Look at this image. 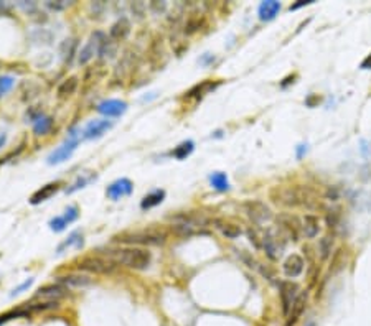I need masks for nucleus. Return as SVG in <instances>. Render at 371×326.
I'll list each match as a JSON object with an SVG mask.
<instances>
[{"instance_id":"obj_1","label":"nucleus","mask_w":371,"mask_h":326,"mask_svg":"<svg viewBox=\"0 0 371 326\" xmlns=\"http://www.w3.org/2000/svg\"><path fill=\"white\" fill-rule=\"evenodd\" d=\"M106 256L114 264H121V266L136 268V270L147 268L152 260V254L144 249H114L106 252Z\"/></svg>"},{"instance_id":"obj_2","label":"nucleus","mask_w":371,"mask_h":326,"mask_svg":"<svg viewBox=\"0 0 371 326\" xmlns=\"http://www.w3.org/2000/svg\"><path fill=\"white\" fill-rule=\"evenodd\" d=\"M114 239L124 244H140V246H160L165 242V236L155 231L124 232L121 236H116Z\"/></svg>"},{"instance_id":"obj_3","label":"nucleus","mask_w":371,"mask_h":326,"mask_svg":"<svg viewBox=\"0 0 371 326\" xmlns=\"http://www.w3.org/2000/svg\"><path fill=\"white\" fill-rule=\"evenodd\" d=\"M76 266L80 270H86L91 274H111L114 270V262L111 258H104L99 256L94 257H84L81 260L76 262Z\"/></svg>"},{"instance_id":"obj_4","label":"nucleus","mask_w":371,"mask_h":326,"mask_svg":"<svg viewBox=\"0 0 371 326\" xmlns=\"http://www.w3.org/2000/svg\"><path fill=\"white\" fill-rule=\"evenodd\" d=\"M78 147V140H76V134L71 132L70 134V138L66 140L63 145H60L58 148L53 150L52 154L48 155V165H58V163H63L68 158H71V155L75 154V150Z\"/></svg>"},{"instance_id":"obj_5","label":"nucleus","mask_w":371,"mask_h":326,"mask_svg":"<svg viewBox=\"0 0 371 326\" xmlns=\"http://www.w3.org/2000/svg\"><path fill=\"white\" fill-rule=\"evenodd\" d=\"M299 286L292 282H282L280 284V300H282V312L285 316H289V313L294 308L297 298H299Z\"/></svg>"},{"instance_id":"obj_6","label":"nucleus","mask_w":371,"mask_h":326,"mask_svg":"<svg viewBox=\"0 0 371 326\" xmlns=\"http://www.w3.org/2000/svg\"><path fill=\"white\" fill-rule=\"evenodd\" d=\"M103 38L104 35L103 33H93L91 38H89V42L84 44L81 48L80 54H78V61H80V64H86L88 61H91L94 58V54H99V48H101V43H103Z\"/></svg>"},{"instance_id":"obj_7","label":"nucleus","mask_w":371,"mask_h":326,"mask_svg":"<svg viewBox=\"0 0 371 326\" xmlns=\"http://www.w3.org/2000/svg\"><path fill=\"white\" fill-rule=\"evenodd\" d=\"M244 210L247 212V216L252 219V222L256 224H262L271 219V210L261 203V201H247L244 204Z\"/></svg>"},{"instance_id":"obj_8","label":"nucleus","mask_w":371,"mask_h":326,"mask_svg":"<svg viewBox=\"0 0 371 326\" xmlns=\"http://www.w3.org/2000/svg\"><path fill=\"white\" fill-rule=\"evenodd\" d=\"M112 128V122L106 120V119H98V120H91L86 127L83 128V138L86 140H94V138H101L106 132Z\"/></svg>"},{"instance_id":"obj_9","label":"nucleus","mask_w":371,"mask_h":326,"mask_svg":"<svg viewBox=\"0 0 371 326\" xmlns=\"http://www.w3.org/2000/svg\"><path fill=\"white\" fill-rule=\"evenodd\" d=\"M134 190V184L131 180L127 178H121V180H116L114 183H111L108 190H106V194H108V198H111L112 201H117L124 198V196H129L132 193Z\"/></svg>"},{"instance_id":"obj_10","label":"nucleus","mask_w":371,"mask_h":326,"mask_svg":"<svg viewBox=\"0 0 371 326\" xmlns=\"http://www.w3.org/2000/svg\"><path fill=\"white\" fill-rule=\"evenodd\" d=\"M96 109L99 114H103L106 117H119L127 110V102H124V100H119V99H108L98 104Z\"/></svg>"},{"instance_id":"obj_11","label":"nucleus","mask_w":371,"mask_h":326,"mask_svg":"<svg viewBox=\"0 0 371 326\" xmlns=\"http://www.w3.org/2000/svg\"><path fill=\"white\" fill-rule=\"evenodd\" d=\"M56 282L60 285L66 286V288H84V286L91 285V278L88 275H81V274H70V275H60L56 277Z\"/></svg>"},{"instance_id":"obj_12","label":"nucleus","mask_w":371,"mask_h":326,"mask_svg":"<svg viewBox=\"0 0 371 326\" xmlns=\"http://www.w3.org/2000/svg\"><path fill=\"white\" fill-rule=\"evenodd\" d=\"M262 247H264V250H266L267 257L272 258V260H277L280 254H282V249H284V246H279V240L272 234V231H267L266 234H264Z\"/></svg>"},{"instance_id":"obj_13","label":"nucleus","mask_w":371,"mask_h":326,"mask_svg":"<svg viewBox=\"0 0 371 326\" xmlns=\"http://www.w3.org/2000/svg\"><path fill=\"white\" fill-rule=\"evenodd\" d=\"M66 286L56 284V285H45L42 288H38L37 292V298H43V300H48V302H56L61 296L66 295Z\"/></svg>"},{"instance_id":"obj_14","label":"nucleus","mask_w":371,"mask_h":326,"mask_svg":"<svg viewBox=\"0 0 371 326\" xmlns=\"http://www.w3.org/2000/svg\"><path fill=\"white\" fill-rule=\"evenodd\" d=\"M129 33H131V24H129L127 18H124L122 16V18H119L114 25L111 26L109 38L112 42H122L129 36Z\"/></svg>"},{"instance_id":"obj_15","label":"nucleus","mask_w":371,"mask_h":326,"mask_svg":"<svg viewBox=\"0 0 371 326\" xmlns=\"http://www.w3.org/2000/svg\"><path fill=\"white\" fill-rule=\"evenodd\" d=\"M282 268H284V274L287 275L289 278L299 277V275L302 274V270H303V260H302V257H299L297 254L289 256L287 258H285Z\"/></svg>"},{"instance_id":"obj_16","label":"nucleus","mask_w":371,"mask_h":326,"mask_svg":"<svg viewBox=\"0 0 371 326\" xmlns=\"http://www.w3.org/2000/svg\"><path fill=\"white\" fill-rule=\"evenodd\" d=\"M279 10H280V2H277V0H266V2H262L259 5V18L262 22L274 20L277 16Z\"/></svg>"},{"instance_id":"obj_17","label":"nucleus","mask_w":371,"mask_h":326,"mask_svg":"<svg viewBox=\"0 0 371 326\" xmlns=\"http://www.w3.org/2000/svg\"><path fill=\"white\" fill-rule=\"evenodd\" d=\"M58 188H60L58 183H48V184H45V186H42L40 190L35 191V193L32 194L30 203L32 204H40V203H43V201H47L48 198H52L56 191H58Z\"/></svg>"},{"instance_id":"obj_18","label":"nucleus","mask_w":371,"mask_h":326,"mask_svg":"<svg viewBox=\"0 0 371 326\" xmlns=\"http://www.w3.org/2000/svg\"><path fill=\"white\" fill-rule=\"evenodd\" d=\"M78 84H80V80H78L76 76H71V78H68V80H65L58 86V98L60 99H68V98H71V96L76 92Z\"/></svg>"},{"instance_id":"obj_19","label":"nucleus","mask_w":371,"mask_h":326,"mask_svg":"<svg viewBox=\"0 0 371 326\" xmlns=\"http://www.w3.org/2000/svg\"><path fill=\"white\" fill-rule=\"evenodd\" d=\"M164 198H165V191L164 190H154L147 196H144V200L140 201V208H142V210H150V208H155V206H159L162 201H164Z\"/></svg>"},{"instance_id":"obj_20","label":"nucleus","mask_w":371,"mask_h":326,"mask_svg":"<svg viewBox=\"0 0 371 326\" xmlns=\"http://www.w3.org/2000/svg\"><path fill=\"white\" fill-rule=\"evenodd\" d=\"M84 244V240H83V232L81 231H75V232H71L70 236H68V239L66 240H63L60 246H58V249H56V252L61 256L63 252L66 250V249H70V247H76V249H80V247Z\"/></svg>"},{"instance_id":"obj_21","label":"nucleus","mask_w":371,"mask_h":326,"mask_svg":"<svg viewBox=\"0 0 371 326\" xmlns=\"http://www.w3.org/2000/svg\"><path fill=\"white\" fill-rule=\"evenodd\" d=\"M213 224H215L216 229H220V232L228 239H236L241 234V229L231 222H224V221H221V219H215Z\"/></svg>"},{"instance_id":"obj_22","label":"nucleus","mask_w":371,"mask_h":326,"mask_svg":"<svg viewBox=\"0 0 371 326\" xmlns=\"http://www.w3.org/2000/svg\"><path fill=\"white\" fill-rule=\"evenodd\" d=\"M318 229H320L318 219L312 214H307L305 219H303V232H305L307 238H315L318 234Z\"/></svg>"},{"instance_id":"obj_23","label":"nucleus","mask_w":371,"mask_h":326,"mask_svg":"<svg viewBox=\"0 0 371 326\" xmlns=\"http://www.w3.org/2000/svg\"><path fill=\"white\" fill-rule=\"evenodd\" d=\"M52 127H53V119L48 116H43L35 122L33 130H35V136H47V134L52 130Z\"/></svg>"},{"instance_id":"obj_24","label":"nucleus","mask_w":371,"mask_h":326,"mask_svg":"<svg viewBox=\"0 0 371 326\" xmlns=\"http://www.w3.org/2000/svg\"><path fill=\"white\" fill-rule=\"evenodd\" d=\"M193 148H195V144L192 140H185V142L180 144L178 147H175V150L172 152V155L175 156L177 160H185L193 152Z\"/></svg>"},{"instance_id":"obj_25","label":"nucleus","mask_w":371,"mask_h":326,"mask_svg":"<svg viewBox=\"0 0 371 326\" xmlns=\"http://www.w3.org/2000/svg\"><path fill=\"white\" fill-rule=\"evenodd\" d=\"M210 183L211 186L218 190V191H226L229 190V182H228V176L224 175L221 172H215L213 175L210 176Z\"/></svg>"},{"instance_id":"obj_26","label":"nucleus","mask_w":371,"mask_h":326,"mask_svg":"<svg viewBox=\"0 0 371 326\" xmlns=\"http://www.w3.org/2000/svg\"><path fill=\"white\" fill-rule=\"evenodd\" d=\"M94 180H96V175H94V173H89V175H84V173H83V175L78 176V180L71 184L70 188H66V193H68V194L75 193V191L81 190L84 186H88V184L91 183V182H94Z\"/></svg>"},{"instance_id":"obj_27","label":"nucleus","mask_w":371,"mask_h":326,"mask_svg":"<svg viewBox=\"0 0 371 326\" xmlns=\"http://www.w3.org/2000/svg\"><path fill=\"white\" fill-rule=\"evenodd\" d=\"M76 40H66L61 43V56H63L65 61H71L73 54H75V50H76Z\"/></svg>"},{"instance_id":"obj_28","label":"nucleus","mask_w":371,"mask_h":326,"mask_svg":"<svg viewBox=\"0 0 371 326\" xmlns=\"http://www.w3.org/2000/svg\"><path fill=\"white\" fill-rule=\"evenodd\" d=\"M15 80L12 76H0V96H5L14 88Z\"/></svg>"},{"instance_id":"obj_29","label":"nucleus","mask_w":371,"mask_h":326,"mask_svg":"<svg viewBox=\"0 0 371 326\" xmlns=\"http://www.w3.org/2000/svg\"><path fill=\"white\" fill-rule=\"evenodd\" d=\"M66 221L63 219V216H56V218H53V219H50V229L52 231H55V232H61V231H65L66 229Z\"/></svg>"},{"instance_id":"obj_30","label":"nucleus","mask_w":371,"mask_h":326,"mask_svg":"<svg viewBox=\"0 0 371 326\" xmlns=\"http://www.w3.org/2000/svg\"><path fill=\"white\" fill-rule=\"evenodd\" d=\"M61 216H63V219L66 221V224H71V222H75V221H76L78 216H80V211H78V208H76V206H68Z\"/></svg>"},{"instance_id":"obj_31","label":"nucleus","mask_w":371,"mask_h":326,"mask_svg":"<svg viewBox=\"0 0 371 326\" xmlns=\"http://www.w3.org/2000/svg\"><path fill=\"white\" fill-rule=\"evenodd\" d=\"M32 284H33V278H28V280H25L24 284H22V285H19V286H17V288H14V290H12V294H10V296H12V298H14V296L20 295L22 292H25L27 288H30V286H32Z\"/></svg>"},{"instance_id":"obj_32","label":"nucleus","mask_w":371,"mask_h":326,"mask_svg":"<svg viewBox=\"0 0 371 326\" xmlns=\"http://www.w3.org/2000/svg\"><path fill=\"white\" fill-rule=\"evenodd\" d=\"M58 306V302H45V303H37L32 305V310H52V308Z\"/></svg>"},{"instance_id":"obj_33","label":"nucleus","mask_w":371,"mask_h":326,"mask_svg":"<svg viewBox=\"0 0 371 326\" xmlns=\"http://www.w3.org/2000/svg\"><path fill=\"white\" fill-rule=\"evenodd\" d=\"M149 8L152 10V12H155L157 15H159V14H164L165 10H167V4H165V2H162V4H159V2H152V4L149 5Z\"/></svg>"},{"instance_id":"obj_34","label":"nucleus","mask_w":371,"mask_h":326,"mask_svg":"<svg viewBox=\"0 0 371 326\" xmlns=\"http://www.w3.org/2000/svg\"><path fill=\"white\" fill-rule=\"evenodd\" d=\"M200 20H190L187 25H185V33H193L200 28Z\"/></svg>"},{"instance_id":"obj_35","label":"nucleus","mask_w":371,"mask_h":326,"mask_svg":"<svg viewBox=\"0 0 371 326\" xmlns=\"http://www.w3.org/2000/svg\"><path fill=\"white\" fill-rule=\"evenodd\" d=\"M50 8L53 10H63L66 7H70V2H65V0H60V2H48L47 4Z\"/></svg>"},{"instance_id":"obj_36","label":"nucleus","mask_w":371,"mask_h":326,"mask_svg":"<svg viewBox=\"0 0 371 326\" xmlns=\"http://www.w3.org/2000/svg\"><path fill=\"white\" fill-rule=\"evenodd\" d=\"M318 102H320V98H318V96H315V94L308 96V98L305 99V104L308 106V108H313V106L318 104Z\"/></svg>"},{"instance_id":"obj_37","label":"nucleus","mask_w":371,"mask_h":326,"mask_svg":"<svg viewBox=\"0 0 371 326\" xmlns=\"http://www.w3.org/2000/svg\"><path fill=\"white\" fill-rule=\"evenodd\" d=\"M132 12H136V14H139V16H142L144 12H145V5L144 4H139V2L132 4Z\"/></svg>"},{"instance_id":"obj_38","label":"nucleus","mask_w":371,"mask_h":326,"mask_svg":"<svg viewBox=\"0 0 371 326\" xmlns=\"http://www.w3.org/2000/svg\"><path fill=\"white\" fill-rule=\"evenodd\" d=\"M312 2H313V0H299L297 4L290 5V10H297V8H300V7H305V5H310Z\"/></svg>"},{"instance_id":"obj_39","label":"nucleus","mask_w":371,"mask_h":326,"mask_svg":"<svg viewBox=\"0 0 371 326\" xmlns=\"http://www.w3.org/2000/svg\"><path fill=\"white\" fill-rule=\"evenodd\" d=\"M359 68L361 70H371V53L361 61V64H359Z\"/></svg>"},{"instance_id":"obj_40","label":"nucleus","mask_w":371,"mask_h":326,"mask_svg":"<svg viewBox=\"0 0 371 326\" xmlns=\"http://www.w3.org/2000/svg\"><path fill=\"white\" fill-rule=\"evenodd\" d=\"M213 60H215V56H211L210 53H206V54L203 56V58L200 60V63H201V64H210Z\"/></svg>"},{"instance_id":"obj_41","label":"nucleus","mask_w":371,"mask_h":326,"mask_svg":"<svg viewBox=\"0 0 371 326\" xmlns=\"http://www.w3.org/2000/svg\"><path fill=\"white\" fill-rule=\"evenodd\" d=\"M305 152H307V145H303V144L299 145V147H297V158H302Z\"/></svg>"},{"instance_id":"obj_42","label":"nucleus","mask_w":371,"mask_h":326,"mask_svg":"<svg viewBox=\"0 0 371 326\" xmlns=\"http://www.w3.org/2000/svg\"><path fill=\"white\" fill-rule=\"evenodd\" d=\"M5 142H7V134H5V132H0V148L4 147Z\"/></svg>"}]
</instances>
